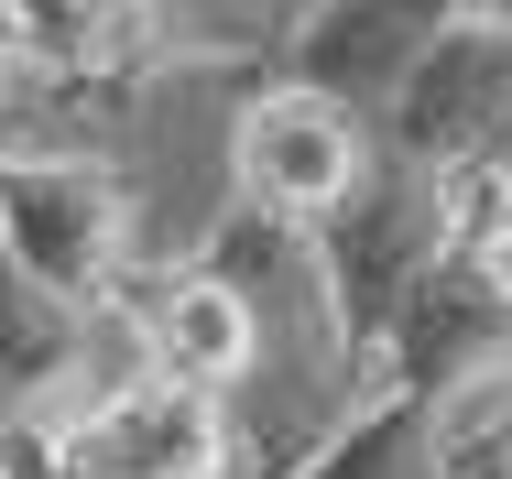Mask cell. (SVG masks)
I'll list each match as a JSON object with an SVG mask.
<instances>
[{
	"mask_svg": "<svg viewBox=\"0 0 512 479\" xmlns=\"http://www.w3.org/2000/svg\"><path fill=\"white\" fill-rule=\"evenodd\" d=\"M0 262L66 305H109L142 262V218L109 153H0Z\"/></svg>",
	"mask_w": 512,
	"mask_h": 479,
	"instance_id": "6da1fadb",
	"label": "cell"
},
{
	"mask_svg": "<svg viewBox=\"0 0 512 479\" xmlns=\"http://www.w3.org/2000/svg\"><path fill=\"white\" fill-rule=\"evenodd\" d=\"M33 469L44 479H240V425L218 392L131 371L99 403L55 414L33 436Z\"/></svg>",
	"mask_w": 512,
	"mask_h": 479,
	"instance_id": "7a4b0ae2",
	"label": "cell"
},
{
	"mask_svg": "<svg viewBox=\"0 0 512 479\" xmlns=\"http://www.w3.org/2000/svg\"><path fill=\"white\" fill-rule=\"evenodd\" d=\"M371 175V120L349 98L306 88V77H262L240 98V131H229V196L273 229H316L338 218L349 186Z\"/></svg>",
	"mask_w": 512,
	"mask_h": 479,
	"instance_id": "3957f363",
	"label": "cell"
},
{
	"mask_svg": "<svg viewBox=\"0 0 512 479\" xmlns=\"http://www.w3.org/2000/svg\"><path fill=\"white\" fill-rule=\"evenodd\" d=\"M131 371H142V338H131L120 294L109 305H66V294H44L33 273L0 262V447H33L55 414L99 403Z\"/></svg>",
	"mask_w": 512,
	"mask_h": 479,
	"instance_id": "277c9868",
	"label": "cell"
},
{
	"mask_svg": "<svg viewBox=\"0 0 512 479\" xmlns=\"http://www.w3.org/2000/svg\"><path fill=\"white\" fill-rule=\"evenodd\" d=\"M120 316H131V338H142V371L197 382V392H218V403L251 392V360H262V294H251V273H240L218 240L175 251V262H131Z\"/></svg>",
	"mask_w": 512,
	"mask_h": 479,
	"instance_id": "5b68a950",
	"label": "cell"
},
{
	"mask_svg": "<svg viewBox=\"0 0 512 479\" xmlns=\"http://www.w3.org/2000/svg\"><path fill=\"white\" fill-rule=\"evenodd\" d=\"M22 66L66 98H109L142 77H175L164 55V0H11Z\"/></svg>",
	"mask_w": 512,
	"mask_h": 479,
	"instance_id": "8992f818",
	"label": "cell"
},
{
	"mask_svg": "<svg viewBox=\"0 0 512 479\" xmlns=\"http://www.w3.org/2000/svg\"><path fill=\"white\" fill-rule=\"evenodd\" d=\"M306 0H164V55L175 66H284Z\"/></svg>",
	"mask_w": 512,
	"mask_h": 479,
	"instance_id": "52a82bcc",
	"label": "cell"
},
{
	"mask_svg": "<svg viewBox=\"0 0 512 479\" xmlns=\"http://www.w3.org/2000/svg\"><path fill=\"white\" fill-rule=\"evenodd\" d=\"M22 66V22H11V0H0V77Z\"/></svg>",
	"mask_w": 512,
	"mask_h": 479,
	"instance_id": "ba28073f",
	"label": "cell"
}]
</instances>
